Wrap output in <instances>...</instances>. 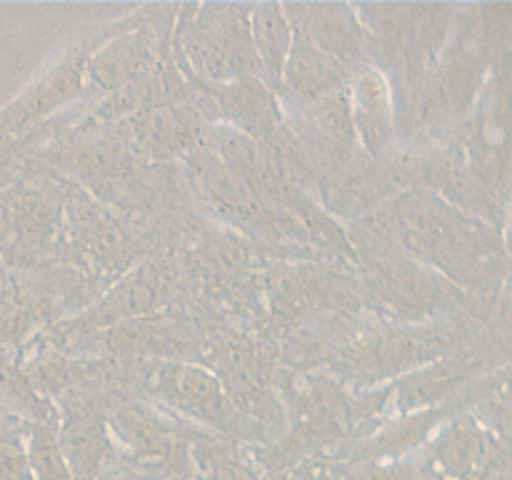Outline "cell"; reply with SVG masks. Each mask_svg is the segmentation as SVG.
I'll return each mask as SVG.
<instances>
[{"label":"cell","mask_w":512,"mask_h":480,"mask_svg":"<svg viewBox=\"0 0 512 480\" xmlns=\"http://www.w3.org/2000/svg\"><path fill=\"white\" fill-rule=\"evenodd\" d=\"M188 463L195 480H260L248 460L213 438L190 440Z\"/></svg>","instance_id":"4dcf8cb0"},{"label":"cell","mask_w":512,"mask_h":480,"mask_svg":"<svg viewBox=\"0 0 512 480\" xmlns=\"http://www.w3.org/2000/svg\"><path fill=\"white\" fill-rule=\"evenodd\" d=\"M315 480H328V478H315Z\"/></svg>","instance_id":"74e56055"},{"label":"cell","mask_w":512,"mask_h":480,"mask_svg":"<svg viewBox=\"0 0 512 480\" xmlns=\"http://www.w3.org/2000/svg\"><path fill=\"white\" fill-rule=\"evenodd\" d=\"M495 448V438L478 420L455 418L430 440V473L435 480H483L495 463Z\"/></svg>","instance_id":"cb8c5ba5"},{"label":"cell","mask_w":512,"mask_h":480,"mask_svg":"<svg viewBox=\"0 0 512 480\" xmlns=\"http://www.w3.org/2000/svg\"><path fill=\"white\" fill-rule=\"evenodd\" d=\"M170 298H173V278L168 270L158 263H140L120 275L95 303L85 305L73 318L55 325V333L65 338H78V335L93 338L115 325L163 313Z\"/></svg>","instance_id":"ba28073f"},{"label":"cell","mask_w":512,"mask_h":480,"mask_svg":"<svg viewBox=\"0 0 512 480\" xmlns=\"http://www.w3.org/2000/svg\"><path fill=\"white\" fill-rule=\"evenodd\" d=\"M25 140L0 128V193L8 190L23 175Z\"/></svg>","instance_id":"e575fe53"},{"label":"cell","mask_w":512,"mask_h":480,"mask_svg":"<svg viewBox=\"0 0 512 480\" xmlns=\"http://www.w3.org/2000/svg\"><path fill=\"white\" fill-rule=\"evenodd\" d=\"M160 55L155 33L140 13L115 20L88 58L83 100H103L138 80L158 73Z\"/></svg>","instance_id":"4fadbf2b"},{"label":"cell","mask_w":512,"mask_h":480,"mask_svg":"<svg viewBox=\"0 0 512 480\" xmlns=\"http://www.w3.org/2000/svg\"><path fill=\"white\" fill-rule=\"evenodd\" d=\"M55 420H33L28 428V465L33 480H75L55 438Z\"/></svg>","instance_id":"1f68e13d"},{"label":"cell","mask_w":512,"mask_h":480,"mask_svg":"<svg viewBox=\"0 0 512 480\" xmlns=\"http://www.w3.org/2000/svg\"><path fill=\"white\" fill-rule=\"evenodd\" d=\"M190 103L213 125H225L250 138H268L283 128L280 95L258 75L230 80L223 85H205L200 80L185 78Z\"/></svg>","instance_id":"9a60e30c"},{"label":"cell","mask_w":512,"mask_h":480,"mask_svg":"<svg viewBox=\"0 0 512 480\" xmlns=\"http://www.w3.org/2000/svg\"><path fill=\"white\" fill-rule=\"evenodd\" d=\"M130 140L148 160L188 158L195 150L208 148L213 123L190 100L150 105L128 120Z\"/></svg>","instance_id":"ac0fdd59"},{"label":"cell","mask_w":512,"mask_h":480,"mask_svg":"<svg viewBox=\"0 0 512 480\" xmlns=\"http://www.w3.org/2000/svg\"><path fill=\"white\" fill-rule=\"evenodd\" d=\"M368 295L393 323H433L430 318L465 303L458 285L408 258L380 263L368 278Z\"/></svg>","instance_id":"7c38bea8"},{"label":"cell","mask_w":512,"mask_h":480,"mask_svg":"<svg viewBox=\"0 0 512 480\" xmlns=\"http://www.w3.org/2000/svg\"><path fill=\"white\" fill-rule=\"evenodd\" d=\"M293 33L308 40L315 50L338 60L348 68L368 50L370 38L360 25L353 5L345 3H308L283 5Z\"/></svg>","instance_id":"7402d4cb"},{"label":"cell","mask_w":512,"mask_h":480,"mask_svg":"<svg viewBox=\"0 0 512 480\" xmlns=\"http://www.w3.org/2000/svg\"><path fill=\"white\" fill-rule=\"evenodd\" d=\"M345 93H348L355 140L370 153L388 148L395 135L393 85L388 75L375 65H355L345 83Z\"/></svg>","instance_id":"d4e9b609"},{"label":"cell","mask_w":512,"mask_h":480,"mask_svg":"<svg viewBox=\"0 0 512 480\" xmlns=\"http://www.w3.org/2000/svg\"><path fill=\"white\" fill-rule=\"evenodd\" d=\"M65 198V240L73 253L85 263L95 265L105 275H120L135 268L138 243L123 220L95 200L85 190L63 195Z\"/></svg>","instance_id":"5bb4252c"},{"label":"cell","mask_w":512,"mask_h":480,"mask_svg":"<svg viewBox=\"0 0 512 480\" xmlns=\"http://www.w3.org/2000/svg\"><path fill=\"white\" fill-rule=\"evenodd\" d=\"M333 275L318 263H275L253 273L255 310L268 333H285L323 310L333 295Z\"/></svg>","instance_id":"30bf717a"},{"label":"cell","mask_w":512,"mask_h":480,"mask_svg":"<svg viewBox=\"0 0 512 480\" xmlns=\"http://www.w3.org/2000/svg\"><path fill=\"white\" fill-rule=\"evenodd\" d=\"M123 160L125 155L120 145L108 140H83L55 155V163L78 178L85 193L95 195L100 203H110V198L123 185Z\"/></svg>","instance_id":"f1b7e54d"},{"label":"cell","mask_w":512,"mask_h":480,"mask_svg":"<svg viewBox=\"0 0 512 480\" xmlns=\"http://www.w3.org/2000/svg\"><path fill=\"white\" fill-rule=\"evenodd\" d=\"M145 388L175 415L215 430L238 428V405L210 368L193 360H155L145 373Z\"/></svg>","instance_id":"8fae6325"},{"label":"cell","mask_w":512,"mask_h":480,"mask_svg":"<svg viewBox=\"0 0 512 480\" xmlns=\"http://www.w3.org/2000/svg\"><path fill=\"white\" fill-rule=\"evenodd\" d=\"M203 365L223 383L235 405L260 410L270 405L273 393V353L260 340L245 335H225L205 340Z\"/></svg>","instance_id":"d6986e66"},{"label":"cell","mask_w":512,"mask_h":480,"mask_svg":"<svg viewBox=\"0 0 512 480\" xmlns=\"http://www.w3.org/2000/svg\"><path fill=\"white\" fill-rule=\"evenodd\" d=\"M458 330L443 323H383L353 335L328 360L325 373L353 393L378 390L413 370L453 355Z\"/></svg>","instance_id":"7a4b0ae2"},{"label":"cell","mask_w":512,"mask_h":480,"mask_svg":"<svg viewBox=\"0 0 512 480\" xmlns=\"http://www.w3.org/2000/svg\"><path fill=\"white\" fill-rule=\"evenodd\" d=\"M450 415H453V410L448 405L393 415L378 433L365 438V443L355 448V455L360 458L358 463H370V460H405V455L418 450L420 445L430 443L433 435L443 428Z\"/></svg>","instance_id":"4316f807"},{"label":"cell","mask_w":512,"mask_h":480,"mask_svg":"<svg viewBox=\"0 0 512 480\" xmlns=\"http://www.w3.org/2000/svg\"><path fill=\"white\" fill-rule=\"evenodd\" d=\"M113 358L185 360L205 345V335L193 318L180 313H155L93 335Z\"/></svg>","instance_id":"2e32d148"},{"label":"cell","mask_w":512,"mask_h":480,"mask_svg":"<svg viewBox=\"0 0 512 480\" xmlns=\"http://www.w3.org/2000/svg\"><path fill=\"white\" fill-rule=\"evenodd\" d=\"M65 295L68 293H60L58 285L33 270L5 273L0 280V358H13L18 350L38 340Z\"/></svg>","instance_id":"e0dca14e"},{"label":"cell","mask_w":512,"mask_h":480,"mask_svg":"<svg viewBox=\"0 0 512 480\" xmlns=\"http://www.w3.org/2000/svg\"><path fill=\"white\" fill-rule=\"evenodd\" d=\"M190 270L215 293L238 290L253 278V248L248 238L230 228L203 230L185 250Z\"/></svg>","instance_id":"484cf974"},{"label":"cell","mask_w":512,"mask_h":480,"mask_svg":"<svg viewBox=\"0 0 512 480\" xmlns=\"http://www.w3.org/2000/svg\"><path fill=\"white\" fill-rule=\"evenodd\" d=\"M175 23V40L185 78L205 85L258 75L253 43H250V5H188Z\"/></svg>","instance_id":"277c9868"},{"label":"cell","mask_w":512,"mask_h":480,"mask_svg":"<svg viewBox=\"0 0 512 480\" xmlns=\"http://www.w3.org/2000/svg\"><path fill=\"white\" fill-rule=\"evenodd\" d=\"M488 45L475 38L473 30H463L450 40L435 63L425 93L418 105L420 125H440L470 113L475 100L485 90L488 78Z\"/></svg>","instance_id":"9c48e42d"},{"label":"cell","mask_w":512,"mask_h":480,"mask_svg":"<svg viewBox=\"0 0 512 480\" xmlns=\"http://www.w3.org/2000/svg\"><path fill=\"white\" fill-rule=\"evenodd\" d=\"M310 118L313 125L338 148H350L355 143L353 118H350V103L345 88L325 95L310 105Z\"/></svg>","instance_id":"836d02e7"},{"label":"cell","mask_w":512,"mask_h":480,"mask_svg":"<svg viewBox=\"0 0 512 480\" xmlns=\"http://www.w3.org/2000/svg\"><path fill=\"white\" fill-rule=\"evenodd\" d=\"M3 275H5V270H3V265H0V280H3Z\"/></svg>","instance_id":"8d00e7d4"},{"label":"cell","mask_w":512,"mask_h":480,"mask_svg":"<svg viewBox=\"0 0 512 480\" xmlns=\"http://www.w3.org/2000/svg\"><path fill=\"white\" fill-rule=\"evenodd\" d=\"M55 438L75 480H100L115 448L108 420L98 405L88 400L65 403L58 410Z\"/></svg>","instance_id":"603a6c76"},{"label":"cell","mask_w":512,"mask_h":480,"mask_svg":"<svg viewBox=\"0 0 512 480\" xmlns=\"http://www.w3.org/2000/svg\"><path fill=\"white\" fill-rule=\"evenodd\" d=\"M113 448H120L138 465H175L185 463V443L173 425L145 403H120L105 415Z\"/></svg>","instance_id":"44dd1931"},{"label":"cell","mask_w":512,"mask_h":480,"mask_svg":"<svg viewBox=\"0 0 512 480\" xmlns=\"http://www.w3.org/2000/svg\"><path fill=\"white\" fill-rule=\"evenodd\" d=\"M348 480H415V465L408 460H370L355 465Z\"/></svg>","instance_id":"d590c367"},{"label":"cell","mask_w":512,"mask_h":480,"mask_svg":"<svg viewBox=\"0 0 512 480\" xmlns=\"http://www.w3.org/2000/svg\"><path fill=\"white\" fill-rule=\"evenodd\" d=\"M250 43L258 60L260 78L280 95L285 63L293 48V25L278 3H255L248 13Z\"/></svg>","instance_id":"f546056e"},{"label":"cell","mask_w":512,"mask_h":480,"mask_svg":"<svg viewBox=\"0 0 512 480\" xmlns=\"http://www.w3.org/2000/svg\"><path fill=\"white\" fill-rule=\"evenodd\" d=\"M108 30H93L88 38L78 40L58 60L48 65L18 98L0 108V128L15 138H28L38 125L53 118L75 100H83L85 68L93 50Z\"/></svg>","instance_id":"52a82bcc"},{"label":"cell","mask_w":512,"mask_h":480,"mask_svg":"<svg viewBox=\"0 0 512 480\" xmlns=\"http://www.w3.org/2000/svg\"><path fill=\"white\" fill-rule=\"evenodd\" d=\"M0 480H33L28 465V425L15 413H0Z\"/></svg>","instance_id":"d6a6232c"},{"label":"cell","mask_w":512,"mask_h":480,"mask_svg":"<svg viewBox=\"0 0 512 480\" xmlns=\"http://www.w3.org/2000/svg\"><path fill=\"white\" fill-rule=\"evenodd\" d=\"M348 75L350 70L345 65L323 55L308 40L293 33V48H290L288 63H285L283 80H280V93L285 90L300 103L313 105L315 100L345 88Z\"/></svg>","instance_id":"83f0119b"},{"label":"cell","mask_w":512,"mask_h":480,"mask_svg":"<svg viewBox=\"0 0 512 480\" xmlns=\"http://www.w3.org/2000/svg\"><path fill=\"white\" fill-rule=\"evenodd\" d=\"M373 228L413 263L460 288L485 283L503 265V235L488 218L458 208L430 190H405L375 213Z\"/></svg>","instance_id":"6da1fadb"},{"label":"cell","mask_w":512,"mask_h":480,"mask_svg":"<svg viewBox=\"0 0 512 480\" xmlns=\"http://www.w3.org/2000/svg\"><path fill=\"white\" fill-rule=\"evenodd\" d=\"M185 165L203 203L213 210V215L233 225L235 233L245 230V233L290 238L300 243L308 240L303 225L288 210L255 193L248 183L230 173L208 148L190 153Z\"/></svg>","instance_id":"8992f818"},{"label":"cell","mask_w":512,"mask_h":480,"mask_svg":"<svg viewBox=\"0 0 512 480\" xmlns=\"http://www.w3.org/2000/svg\"><path fill=\"white\" fill-rule=\"evenodd\" d=\"M378 403L375 390L353 393L325 370L295 375L288 385L290 430L270 448V465L283 468L310 450L345 438L355 425L378 418Z\"/></svg>","instance_id":"3957f363"},{"label":"cell","mask_w":512,"mask_h":480,"mask_svg":"<svg viewBox=\"0 0 512 480\" xmlns=\"http://www.w3.org/2000/svg\"><path fill=\"white\" fill-rule=\"evenodd\" d=\"M480 368V358L468 355H445L435 363L413 370L405 378L383 388V413L403 415L448 405L450 398L473 383Z\"/></svg>","instance_id":"ffe728a7"},{"label":"cell","mask_w":512,"mask_h":480,"mask_svg":"<svg viewBox=\"0 0 512 480\" xmlns=\"http://www.w3.org/2000/svg\"><path fill=\"white\" fill-rule=\"evenodd\" d=\"M65 240V198L20 175L0 193V265L13 273L33 270Z\"/></svg>","instance_id":"5b68a950"}]
</instances>
